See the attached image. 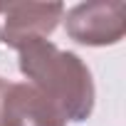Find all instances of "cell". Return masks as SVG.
Wrapping results in <instances>:
<instances>
[{"label": "cell", "mask_w": 126, "mask_h": 126, "mask_svg": "<svg viewBox=\"0 0 126 126\" xmlns=\"http://www.w3.org/2000/svg\"><path fill=\"white\" fill-rule=\"evenodd\" d=\"M17 67L64 121H87L94 111V79L84 59L74 52L59 49L49 40L25 45Z\"/></svg>", "instance_id": "1"}, {"label": "cell", "mask_w": 126, "mask_h": 126, "mask_svg": "<svg viewBox=\"0 0 126 126\" xmlns=\"http://www.w3.org/2000/svg\"><path fill=\"white\" fill-rule=\"evenodd\" d=\"M62 20L69 40L87 47H106L121 42L126 32V5L121 0L79 3Z\"/></svg>", "instance_id": "2"}, {"label": "cell", "mask_w": 126, "mask_h": 126, "mask_svg": "<svg viewBox=\"0 0 126 126\" xmlns=\"http://www.w3.org/2000/svg\"><path fill=\"white\" fill-rule=\"evenodd\" d=\"M64 17L62 3H0V42L22 49L47 40Z\"/></svg>", "instance_id": "3"}, {"label": "cell", "mask_w": 126, "mask_h": 126, "mask_svg": "<svg viewBox=\"0 0 126 126\" xmlns=\"http://www.w3.org/2000/svg\"><path fill=\"white\" fill-rule=\"evenodd\" d=\"M5 126H67L62 114L27 82L8 84L3 96Z\"/></svg>", "instance_id": "4"}, {"label": "cell", "mask_w": 126, "mask_h": 126, "mask_svg": "<svg viewBox=\"0 0 126 126\" xmlns=\"http://www.w3.org/2000/svg\"><path fill=\"white\" fill-rule=\"evenodd\" d=\"M8 79H3L0 77V126H5V121H3V96H5V92H8Z\"/></svg>", "instance_id": "5"}]
</instances>
